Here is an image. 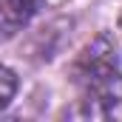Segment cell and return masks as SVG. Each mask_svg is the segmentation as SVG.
Returning <instances> with one entry per match:
<instances>
[{"instance_id": "3957f363", "label": "cell", "mask_w": 122, "mask_h": 122, "mask_svg": "<svg viewBox=\"0 0 122 122\" xmlns=\"http://www.w3.org/2000/svg\"><path fill=\"white\" fill-rule=\"evenodd\" d=\"M14 91H17V77H14V71L6 68V65H0V111L11 102Z\"/></svg>"}, {"instance_id": "7a4b0ae2", "label": "cell", "mask_w": 122, "mask_h": 122, "mask_svg": "<svg viewBox=\"0 0 122 122\" xmlns=\"http://www.w3.org/2000/svg\"><path fill=\"white\" fill-rule=\"evenodd\" d=\"M37 11V0H0V43L11 40Z\"/></svg>"}, {"instance_id": "277c9868", "label": "cell", "mask_w": 122, "mask_h": 122, "mask_svg": "<svg viewBox=\"0 0 122 122\" xmlns=\"http://www.w3.org/2000/svg\"><path fill=\"white\" fill-rule=\"evenodd\" d=\"M119 31H122V17H119Z\"/></svg>"}, {"instance_id": "6da1fadb", "label": "cell", "mask_w": 122, "mask_h": 122, "mask_svg": "<svg viewBox=\"0 0 122 122\" xmlns=\"http://www.w3.org/2000/svg\"><path fill=\"white\" fill-rule=\"evenodd\" d=\"M74 82L91 117H105L122 99V71L111 37H97L74 62Z\"/></svg>"}]
</instances>
